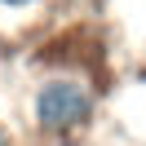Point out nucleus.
Segmentation results:
<instances>
[{"mask_svg":"<svg viewBox=\"0 0 146 146\" xmlns=\"http://www.w3.org/2000/svg\"><path fill=\"white\" fill-rule=\"evenodd\" d=\"M102 93L93 75L62 66V71H44L27 93V119L40 137H75L98 119Z\"/></svg>","mask_w":146,"mask_h":146,"instance_id":"obj_1","label":"nucleus"},{"mask_svg":"<svg viewBox=\"0 0 146 146\" xmlns=\"http://www.w3.org/2000/svg\"><path fill=\"white\" fill-rule=\"evenodd\" d=\"M44 0H0V13H36Z\"/></svg>","mask_w":146,"mask_h":146,"instance_id":"obj_2","label":"nucleus"},{"mask_svg":"<svg viewBox=\"0 0 146 146\" xmlns=\"http://www.w3.org/2000/svg\"><path fill=\"white\" fill-rule=\"evenodd\" d=\"M0 146H13V137H9V128L0 124Z\"/></svg>","mask_w":146,"mask_h":146,"instance_id":"obj_3","label":"nucleus"}]
</instances>
